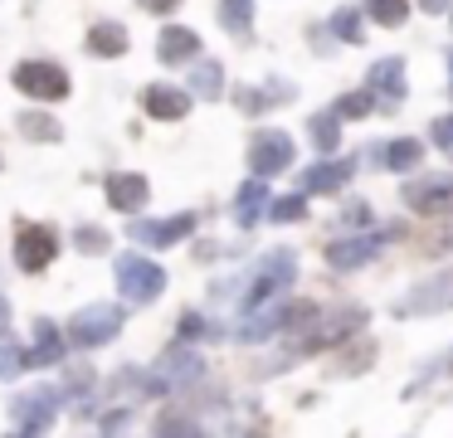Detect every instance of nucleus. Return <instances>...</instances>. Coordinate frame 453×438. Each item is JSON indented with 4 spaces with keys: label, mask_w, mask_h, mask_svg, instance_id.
Here are the masks:
<instances>
[{
    "label": "nucleus",
    "mask_w": 453,
    "mask_h": 438,
    "mask_svg": "<svg viewBox=\"0 0 453 438\" xmlns=\"http://www.w3.org/2000/svg\"><path fill=\"white\" fill-rule=\"evenodd\" d=\"M112 278H118L122 302H132V307H147V302H157L161 292H166V268L142 258V253H122V258L112 263Z\"/></svg>",
    "instance_id": "f257e3e1"
},
{
    "label": "nucleus",
    "mask_w": 453,
    "mask_h": 438,
    "mask_svg": "<svg viewBox=\"0 0 453 438\" xmlns=\"http://www.w3.org/2000/svg\"><path fill=\"white\" fill-rule=\"evenodd\" d=\"M293 278H297V253L293 249H268L264 263H258V273H254V282H249V292H244V311L264 307V302H278L293 288Z\"/></svg>",
    "instance_id": "f03ea898"
},
{
    "label": "nucleus",
    "mask_w": 453,
    "mask_h": 438,
    "mask_svg": "<svg viewBox=\"0 0 453 438\" xmlns=\"http://www.w3.org/2000/svg\"><path fill=\"white\" fill-rule=\"evenodd\" d=\"M122 307H112V302H88V307H79L69 317V341L79 350H98V346H108L112 336L122 331Z\"/></svg>",
    "instance_id": "7ed1b4c3"
},
{
    "label": "nucleus",
    "mask_w": 453,
    "mask_h": 438,
    "mask_svg": "<svg viewBox=\"0 0 453 438\" xmlns=\"http://www.w3.org/2000/svg\"><path fill=\"white\" fill-rule=\"evenodd\" d=\"M15 88L35 103H64L69 97V73L50 58H25V64H15Z\"/></svg>",
    "instance_id": "20e7f679"
},
{
    "label": "nucleus",
    "mask_w": 453,
    "mask_h": 438,
    "mask_svg": "<svg viewBox=\"0 0 453 438\" xmlns=\"http://www.w3.org/2000/svg\"><path fill=\"white\" fill-rule=\"evenodd\" d=\"M453 307V268L434 273V278L414 282L400 302H395V317H434V311Z\"/></svg>",
    "instance_id": "39448f33"
},
{
    "label": "nucleus",
    "mask_w": 453,
    "mask_h": 438,
    "mask_svg": "<svg viewBox=\"0 0 453 438\" xmlns=\"http://www.w3.org/2000/svg\"><path fill=\"white\" fill-rule=\"evenodd\" d=\"M400 234H404L400 224H390V229H380V234H346V239H336L332 249H326V263H332L336 273H356V268H365L390 239H400Z\"/></svg>",
    "instance_id": "423d86ee"
},
{
    "label": "nucleus",
    "mask_w": 453,
    "mask_h": 438,
    "mask_svg": "<svg viewBox=\"0 0 453 438\" xmlns=\"http://www.w3.org/2000/svg\"><path fill=\"white\" fill-rule=\"evenodd\" d=\"M54 414H59V389H54V385H35V389H25V395H15V404H11L15 428L30 434V438L35 434H50Z\"/></svg>",
    "instance_id": "0eeeda50"
},
{
    "label": "nucleus",
    "mask_w": 453,
    "mask_h": 438,
    "mask_svg": "<svg viewBox=\"0 0 453 438\" xmlns=\"http://www.w3.org/2000/svg\"><path fill=\"white\" fill-rule=\"evenodd\" d=\"M59 258V234L50 224H20L15 229V268L20 273H44Z\"/></svg>",
    "instance_id": "6e6552de"
},
{
    "label": "nucleus",
    "mask_w": 453,
    "mask_h": 438,
    "mask_svg": "<svg viewBox=\"0 0 453 438\" xmlns=\"http://www.w3.org/2000/svg\"><path fill=\"white\" fill-rule=\"evenodd\" d=\"M293 156H297V146H293V136H288V132H258L254 142H249V171L268 181V175L288 171Z\"/></svg>",
    "instance_id": "1a4fd4ad"
},
{
    "label": "nucleus",
    "mask_w": 453,
    "mask_h": 438,
    "mask_svg": "<svg viewBox=\"0 0 453 438\" xmlns=\"http://www.w3.org/2000/svg\"><path fill=\"white\" fill-rule=\"evenodd\" d=\"M400 200L410 204L414 214H443V210H453V175H414V181H404Z\"/></svg>",
    "instance_id": "9d476101"
},
{
    "label": "nucleus",
    "mask_w": 453,
    "mask_h": 438,
    "mask_svg": "<svg viewBox=\"0 0 453 438\" xmlns=\"http://www.w3.org/2000/svg\"><path fill=\"white\" fill-rule=\"evenodd\" d=\"M132 243H147V249H171V243L190 239L196 234V214H171V219H132L127 224Z\"/></svg>",
    "instance_id": "9b49d317"
},
{
    "label": "nucleus",
    "mask_w": 453,
    "mask_h": 438,
    "mask_svg": "<svg viewBox=\"0 0 453 438\" xmlns=\"http://www.w3.org/2000/svg\"><path fill=\"white\" fill-rule=\"evenodd\" d=\"M205 375V360L196 356V350L186 346V341H180V346H171L166 356L157 360V380H161V389H186V385H196V380Z\"/></svg>",
    "instance_id": "f8f14e48"
},
{
    "label": "nucleus",
    "mask_w": 453,
    "mask_h": 438,
    "mask_svg": "<svg viewBox=\"0 0 453 438\" xmlns=\"http://www.w3.org/2000/svg\"><path fill=\"white\" fill-rule=\"evenodd\" d=\"M103 195H108V204H112V210L137 214V210H147L151 185H147V175H137V171H112L108 181H103Z\"/></svg>",
    "instance_id": "ddd939ff"
},
{
    "label": "nucleus",
    "mask_w": 453,
    "mask_h": 438,
    "mask_svg": "<svg viewBox=\"0 0 453 438\" xmlns=\"http://www.w3.org/2000/svg\"><path fill=\"white\" fill-rule=\"evenodd\" d=\"M142 107L157 122H180L190 112V93L186 88H171V83H151V88H142Z\"/></svg>",
    "instance_id": "4468645a"
},
{
    "label": "nucleus",
    "mask_w": 453,
    "mask_h": 438,
    "mask_svg": "<svg viewBox=\"0 0 453 438\" xmlns=\"http://www.w3.org/2000/svg\"><path fill=\"white\" fill-rule=\"evenodd\" d=\"M200 54H205V49H200V35L186 29V25H166L157 35V58L161 64H196Z\"/></svg>",
    "instance_id": "2eb2a0df"
},
{
    "label": "nucleus",
    "mask_w": 453,
    "mask_h": 438,
    "mask_svg": "<svg viewBox=\"0 0 453 438\" xmlns=\"http://www.w3.org/2000/svg\"><path fill=\"white\" fill-rule=\"evenodd\" d=\"M365 83H371V93L385 97V107H400V97H404V58L400 54L375 58L371 73H365Z\"/></svg>",
    "instance_id": "dca6fc26"
},
{
    "label": "nucleus",
    "mask_w": 453,
    "mask_h": 438,
    "mask_svg": "<svg viewBox=\"0 0 453 438\" xmlns=\"http://www.w3.org/2000/svg\"><path fill=\"white\" fill-rule=\"evenodd\" d=\"M297 97V88L288 83V78H273V83H264V88H239L234 93V103H239V112H268V107H283V103H293Z\"/></svg>",
    "instance_id": "f3484780"
},
{
    "label": "nucleus",
    "mask_w": 453,
    "mask_h": 438,
    "mask_svg": "<svg viewBox=\"0 0 453 438\" xmlns=\"http://www.w3.org/2000/svg\"><path fill=\"white\" fill-rule=\"evenodd\" d=\"M268 200H273V195H268L264 175H254V181L239 185V195H234V224L239 229H254V224L268 214Z\"/></svg>",
    "instance_id": "a211bd4d"
},
{
    "label": "nucleus",
    "mask_w": 453,
    "mask_h": 438,
    "mask_svg": "<svg viewBox=\"0 0 453 438\" xmlns=\"http://www.w3.org/2000/svg\"><path fill=\"white\" fill-rule=\"evenodd\" d=\"M356 165L351 161H317L303 171V195H336L346 181H351Z\"/></svg>",
    "instance_id": "6ab92c4d"
},
{
    "label": "nucleus",
    "mask_w": 453,
    "mask_h": 438,
    "mask_svg": "<svg viewBox=\"0 0 453 438\" xmlns=\"http://www.w3.org/2000/svg\"><path fill=\"white\" fill-rule=\"evenodd\" d=\"M365 161L385 165V171H414V165L424 161V146L414 142V136H400V142H390V146H371Z\"/></svg>",
    "instance_id": "aec40b11"
},
{
    "label": "nucleus",
    "mask_w": 453,
    "mask_h": 438,
    "mask_svg": "<svg viewBox=\"0 0 453 438\" xmlns=\"http://www.w3.org/2000/svg\"><path fill=\"white\" fill-rule=\"evenodd\" d=\"M127 29L118 25V19H98V25L88 29V54H98V58H122L127 54Z\"/></svg>",
    "instance_id": "412c9836"
},
{
    "label": "nucleus",
    "mask_w": 453,
    "mask_h": 438,
    "mask_svg": "<svg viewBox=\"0 0 453 438\" xmlns=\"http://www.w3.org/2000/svg\"><path fill=\"white\" fill-rule=\"evenodd\" d=\"M25 360L30 365H59L64 360V336H59V327L54 321H35V350H25Z\"/></svg>",
    "instance_id": "4be33fe9"
},
{
    "label": "nucleus",
    "mask_w": 453,
    "mask_h": 438,
    "mask_svg": "<svg viewBox=\"0 0 453 438\" xmlns=\"http://www.w3.org/2000/svg\"><path fill=\"white\" fill-rule=\"evenodd\" d=\"M307 136H312V146L322 156L336 151V142H342V117H336V107H326V112H317L312 122H307Z\"/></svg>",
    "instance_id": "5701e85b"
},
{
    "label": "nucleus",
    "mask_w": 453,
    "mask_h": 438,
    "mask_svg": "<svg viewBox=\"0 0 453 438\" xmlns=\"http://www.w3.org/2000/svg\"><path fill=\"white\" fill-rule=\"evenodd\" d=\"M219 25L234 39H249V29H254V0H219Z\"/></svg>",
    "instance_id": "b1692460"
},
{
    "label": "nucleus",
    "mask_w": 453,
    "mask_h": 438,
    "mask_svg": "<svg viewBox=\"0 0 453 438\" xmlns=\"http://www.w3.org/2000/svg\"><path fill=\"white\" fill-rule=\"evenodd\" d=\"M219 88H225V68H219L215 58H196V64H190V93L219 97Z\"/></svg>",
    "instance_id": "393cba45"
},
{
    "label": "nucleus",
    "mask_w": 453,
    "mask_h": 438,
    "mask_svg": "<svg viewBox=\"0 0 453 438\" xmlns=\"http://www.w3.org/2000/svg\"><path fill=\"white\" fill-rule=\"evenodd\" d=\"M15 127H20L30 142H59V136H64V127L54 122L50 112H20V117H15Z\"/></svg>",
    "instance_id": "a878e982"
},
{
    "label": "nucleus",
    "mask_w": 453,
    "mask_h": 438,
    "mask_svg": "<svg viewBox=\"0 0 453 438\" xmlns=\"http://www.w3.org/2000/svg\"><path fill=\"white\" fill-rule=\"evenodd\" d=\"M332 35L342 39V44H361V39H365L361 10H356V5H342V10H336V15H332Z\"/></svg>",
    "instance_id": "bb28decb"
},
{
    "label": "nucleus",
    "mask_w": 453,
    "mask_h": 438,
    "mask_svg": "<svg viewBox=\"0 0 453 438\" xmlns=\"http://www.w3.org/2000/svg\"><path fill=\"white\" fill-rule=\"evenodd\" d=\"M20 370H30V360H25V346L11 336V331H5V336H0V380H15Z\"/></svg>",
    "instance_id": "cd10ccee"
},
{
    "label": "nucleus",
    "mask_w": 453,
    "mask_h": 438,
    "mask_svg": "<svg viewBox=\"0 0 453 438\" xmlns=\"http://www.w3.org/2000/svg\"><path fill=\"white\" fill-rule=\"evenodd\" d=\"M365 10H371L375 25L400 29V25H404V15H410V0H365Z\"/></svg>",
    "instance_id": "c85d7f7f"
},
{
    "label": "nucleus",
    "mask_w": 453,
    "mask_h": 438,
    "mask_svg": "<svg viewBox=\"0 0 453 438\" xmlns=\"http://www.w3.org/2000/svg\"><path fill=\"white\" fill-rule=\"evenodd\" d=\"M268 219H273V224L307 219V195H283V200H268Z\"/></svg>",
    "instance_id": "c756f323"
},
{
    "label": "nucleus",
    "mask_w": 453,
    "mask_h": 438,
    "mask_svg": "<svg viewBox=\"0 0 453 438\" xmlns=\"http://www.w3.org/2000/svg\"><path fill=\"white\" fill-rule=\"evenodd\" d=\"M73 243H79L83 253H108L112 249V239H108L103 224H79V229H73Z\"/></svg>",
    "instance_id": "7c9ffc66"
},
{
    "label": "nucleus",
    "mask_w": 453,
    "mask_h": 438,
    "mask_svg": "<svg viewBox=\"0 0 453 438\" xmlns=\"http://www.w3.org/2000/svg\"><path fill=\"white\" fill-rule=\"evenodd\" d=\"M375 112V93H346L336 97V117L342 122H351V117H371Z\"/></svg>",
    "instance_id": "2f4dec72"
},
{
    "label": "nucleus",
    "mask_w": 453,
    "mask_h": 438,
    "mask_svg": "<svg viewBox=\"0 0 453 438\" xmlns=\"http://www.w3.org/2000/svg\"><path fill=\"white\" fill-rule=\"evenodd\" d=\"M157 434H200V419L180 414V409H166V414L157 419Z\"/></svg>",
    "instance_id": "473e14b6"
},
{
    "label": "nucleus",
    "mask_w": 453,
    "mask_h": 438,
    "mask_svg": "<svg viewBox=\"0 0 453 438\" xmlns=\"http://www.w3.org/2000/svg\"><path fill=\"white\" fill-rule=\"evenodd\" d=\"M200 336H219V327H210L200 311H186L180 317V341H200Z\"/></svg>",
    "instance_id": "72a5a7b5"
},
{
    "label": "nucleus",
    "mask_w": 453,
    "mask_h": 438,
    "mask_svg": "<svg viewBox=\"0 0 453 438\" xmlns=\"http://www.w3.org/2000/svg\"><path fill=\"white\" fill-rule=\"evenodd\" d=\"M365 360H375V346H371V341H361V350H351V356H342L336 365H342V375H356V370H365Z\"/></svg>",
    "instance_id": "f704fd0d"
},
{
    "label": "nucleus",
    "mask_w": 453,
    "mask_h": 438,
    "mask_svg": "<svg viewBox=\"0 0 453 438\" xmlns=\"http://www.w3.org/2000/svg\"><path fill=\"white\" fill-rule=\"evenodd\" d=\"M429 132H434V146H443V151H453V112H449V117H439V122H434Z\"/></svg>",
    "instance_id": "c9c22d12"
},
{
    "label": "nucleus",
    "mask_w": 453,
    "mask_h": 438,
    "mask_svg": "<svg viewBox=\"0 0 453 438\" xmlns=\"http://www.w3.org/2000/svg\"><path fill=\"white\" fill-rule=\"evenodd\" d=\"M346 224H351V229H365V224H371V204L351 200V204H346Z\"/></svg>",
    "instance_id": "e433bc0d"
},
{
    "label": "nucleus",
    "mask_w": 453,
    "mask_h": 438,
    "mask_svg": "<svg viewBox=\"0 0 453 438\" xmlns=\"http://www.w3.org/2000/svg\"><path fill=\"white\" fill-rule=\"evenodd\" d=\"M127 424H132V414H127V409H112V414L103 419V434H118V428H127Z\"/></svg>",
    "instance_id": "4c0bfd02"
},
{
    "label": "nucleus",
    "mask_w": 453,
    "mask_h": 438,
    "mask_svg": "<svg viewBox=\"0 0 453 438\" xmlns=\"http://www.w3.org/2000/svg\"><path fill=\"white\" fill-rule=\"evenodd\" d=\"M142 10H147V15H171V10L180 5V0H137Z\"/></svg>",
    "instance_id": "58836bf2"
},
{
    "label": "nucleus",
    "mask_w": 453,
    "mask_h": 438,
    "mask_svg": "<svg viewBox=\"0 0 453 438\" xmlns=\"http://www.w3.org/2000/svg\"><path fill=\"white\" fill-rule=\"evenodd\" d=\"M453 0H419V10H429V15H449Z\"/></svg>",
    "instance_id": "ea45409f"
},
{
    "label": "nucleus",
    "mask_w": 453,
    "mask_h": 438,
    "mask_svg": "<svg viewBox=\"0 0 453 438\" xmlns=\"http://www.w3.org/2000/svg\"><path fill=\"white\" fill-rule=\"evenodd\" d=\"M11 331V302H5V292H0V336Z\"/></svg>",
    "instance_id": "a19ab883"
},
{
    "label": "nucleus",
    "mask_w": 453,
    "mask_h": 438,
    "mask_svg": "<svg viewBox=\"0 0 453 438\" xmlns=\"http://www.w3.org/2000/svg\"><path fill=\"white\" fill-rule=\"evenodd\" d=\"M449 375H453V350H449Z\"/></svg>",
    "instance_id": "79ce46f5"
},
{
    "label": "nucleus",
    "mask_w": 453,
    "mask_h": 438,
    "mask_svg": "<svg viewBox=\"0 0 453 438\" xmlns=\"http://www.w3.org/2000/svg\"><path fill=\"white\" fill-rule=\"evenodd\" d=\"M449 73H453V54H449Z\"/></svg>",
    "instance_id": "37998d69"
},
{
    "label": "nucleus",
    "mask_w": 453,
    "mask_h": 438,
    "mask_svg": "<svg viewBox=\"0 0 453 438\" xmlns=\"http://www.w3.org/2000/svg\"><path fill=\"white\" fill-rule=\"evenodd\" d=\"M449 19H453V5H449Z\"/></svg>",
    "instance_id": "c03bdc74"
}]
</instances>
